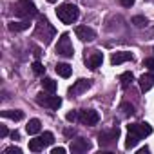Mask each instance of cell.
Masks as SVG:
<instances>
[{
    "mask_svg": "<svg viewBox=\"0 0 154 154\" xmlns=\"http://www.w3.org/2000/svg\"><path fill=\"white\" fill-rule=\"evenodd\" d=\"M4 152H6V154H22V149H20V147H15V145H13V147H8V149H6Z\"/></svg>",
    "mask_w": 154,
    "mask_h": 154,
    "instance_id": "29",
    "label": "cell"
},
{
    "mask_svg": "<svg viewBox=\"0 0 154 154\" xmlns=\"http://www.w3.org/2000/svg\"><path fill=\"white\" fill-rule=\"evenodd\" d=\"M6 136H8V127L0 125V138H6Z\"/></svg>",
    "mask_w": 154,
    "mask_h": 154,
    "instance_id": "32",
    "label": "cell"
},
{
    "mask_svg": "<svg viewBox=\"0 0 154 154\" xmlns=\"http://www.w3.org/2000/svg\"><path fill=\"white\" fill-rule=\"evenodd\" d=\"M85 62H87V67H91V69H98V67L102 65V62H103V54H102V53H93Z\"/></svg>",
    "mask_w": 154,
    "mask_h": 154,
    "instance_id": "14",
    "label": "cell"
},
{
    "mask_svg": "<svg viewBox=\"0 0 154 154\" xmlns=\"http://www.w3.org/2000/svg\"><path fill=\"white\" fill-rule=\"evenodd\" d=\"M138 152H140V154H145V152H149V149H147V147H145V149H140V150H138Z\"/></svg>",
    "mask_w": 154,
    "mask_h": 154,
    "instance_id": "34",
    "label": "cell"
},
{
    "mask_svg": "<svg viewBox=\"0 0 154 154\" xmlns=\"http://www.w3.org/2000/svg\"><path fill=\"white\" fill-rule=\"evenodd\" d=\"M15 8H17V15H20V17L36 15V6L33 4V0H18Z\"/></svg>",
    "mask_w": 154,
    "mask_h": 154,
    "instance_id": "6",
    "label": "cell"
},
{
    "mask_svg": "<svg viewBox=\"0 0 154 154\" xmlns=\"http://www.w3.org/2000/svg\"><path fill=\"white\" fill-rule=\"evenodd\" d=\"M51 154H65V149L63 147H53Z\"/></svg>",
    "mask_w": 154,
    "mask_h": 154,
    "instance_id": "31",
    "label": "cell"
},
{
    "mask_svg": "<svg viewBox=\"0 0 154 154\" xmlns=\"http://www.w3.org/2000/svg\"><path fill=\"white\" fill-rule=\"evenodd\" d=\"M132 80H134V76H132V72H131V71H127V72H122V74H120V82H122V87H129Z\"/></svg>",
    "mask_w": 154,
    "mask_h": 154,
    "instance_id": "21",
    "label": "cell"
},
{
    "mask_svg": "<svg viewBox=\"0 0 154 154\" xmlns=\"http://www.w3.org/2000/svg\"><path fill=\"white\" fill-rule=\"evenodd\" d=\"M2 116H4V118H9V120L18 122V120H22V118H24V112H22V111H2Z\"/></svg>",
    "mask_w": 154,
    "mask_h": 154,
    "instance_id": "20",
    "label": "cell"
},
{
    "mask_svg": "<svg viewBox=\"0 0 154 154\" xmlns=\"http://www.w3.org/2000/svg\"><path fill=\"white\" fill-rule=\"evenodd\" d=\"M40 129H42V123H40V120H38V118L29 120V123H27V127H26L27 134H38V132H40Z\"/></svg>",
    "mask_w": 154,
    "mask_h": 154,
    "instance_id": "16",
    "label": "cell"
},
{
    "mask_svg": "<svg viewBox=\"0 0 154 154\" xmlns=\"http://www.w3.org/2000/svg\"><path fill=\"white\" fill-rule=\"evenodd\" d=\"M131 58H132L131 53H127V51H120V53H114V54H112L111 63H112V65H120V63H123V62H129Z\"/></svg>",
    "mask_w": 154,
    "mask_h": 154,
    "instance_id": "13",
    "label": "cell"
},
{
    "mask_svg": "<svg viewBox=\"0 0 154 154\" xmlns=\"http://www.w3.org/2000/svg\"><path fill=\"white\" fill-rule=\"evenodd\" d=\"M40 140L44 141V145H53V141H54V136H53V132H44V134L40 136Z\"/></svg>",
    "mask_w": 154,
    "mask_h": 154,
    "instance_id": "24",
    "label": "cell"
},
{
    "mask_svg": "<svg viewBox=\"0 0 154 154\" xmlns=\"http://www.w3.org/2000/svg\"><path fill=\"white\" fill-rule=\"evenodd\" d=\"M47 2H49V4H54V2H56V0H47Z\"/></svg>",
    "mask_w": 154,
    "mask_h": 154,
    "instance_id": "35",
    "label": "cell"
},
{
    "mask_svg": "<svg viewBox=\"0 0 154 154\" xmlns=\"http://www.w3.org/2000/svg\"><path fill=\"white\" fill-rule=\"evenodd\" d=\"M136 27H145L149 22H147V18L145 17H141V15H138V17H132V20H131Z\"/></svg>",
    "mask_w": 154,
    "mask_h": 154,
    "instance_id": "23",
    "label": "cell"
},
{
    "mask_svg": "<svg viewBox=\"0 0 154 154\" xmlns=\"http://www.w3.org/2000/svg\"><path fill=\"white\" fill-rule=\"evenodd\" d=\"M143 67H147L150 72H154V58H145L143 60Z\"/></svg>",
    "mask_w": 154,
    "mask_h": 154,
    "instance_id": "27",
    "label": "cell"
},
{
    "mask_svg": "<svg viewBox=\"0 0 154 154\" xmlns=\"http://www.w3.org/2000/svg\"><path fill=\"white\" fill-rule=\"evenodd\" d=\"M44 141L40 140V138H35V140H29V150L31 152H40V150H44Z\"/></svg>",
    "mask_w": 154,
    "mask_h": 154,
    "instance_id": "19",
    "label": "cell"
},
{
    "mask_svg": "<svg viewBox=\"0 0 154 154\" xmlns=\"http://www.w3.org/2000/svg\"><path fill=\"white\" fill-rule=\"evenodd\" d=\"M141 138L138 136V134H134V132H131L129 131V134H127V140H125V147L127 149H134L136 145H138V141H140Z\"/></svg>",
    "mask_w": 154,
    "mask_h": 154,
    "instance_id": "18",
    "label": "cell"
},
{
    "mask_svg": "<svg viewBox=\"0 0 154 154\" xmlns=\"http://www.w3.org/2000/svg\"><path fill=\"white\" fill-rule=\"evenodd\" d=\"M100 120V114L94 111V109H85V111H80V122L84 125H96Z\"/></svg>",
    "mask_w": 154,
    "mask_h": 154,
    "instance_id": "7",
    "label": "cell"
},
{
    "mask_svg": "<svg viewBox=\"0 0 154 154\" xmlns=\"http://www.w3.org/2000/svg\"><path fill=\"white\" fill-rule=\"evenodd\" d=\"M89 149H91V143L87 140H84V138H76V140L71 141V152H74V154L87 152Z\"/></svg>",
    "mask_w": 154,
    "mask_h": 154,
    "instance_id": "10",
    "label": "cell"
},
{
    "mask_svg": "<svg viewBox=\"0 0 154 154\" xmlns=\"http://www.w3.org/2000/svg\"><path fill=\"white\" fill-rule=\"evenodd\" d=\"M56 72L62 76V78H69L71 72H72V67H71L69 63H58V65H56Z\"/></svg>",
    "mask_w": 154,
    "mask_h": 154,
    "instance_id": "17",
    "label": "cell"
},
{
    "mask_svg": "<svg viewBox=\"0 0 154 154\" xmlns=\"http://www.w3.org/2000/svg\"><path fill=\"white\" fill-rule=\"evenodd\" d=\"M29 26H31V24H29V20H22V22H9V24H8L9 31H13V33H18V31H26Z\"/></svg>",
    "mask_w": 154,
    "mask_h": 154,
    "instance_id": "15",
    "label": "cell"
},
{
    "mask_svg": "<svg viewBox=\"0 0 154 154\" xmlns=\"http://www.w3.org/2000/svg\"><path fill=\"white\" fill-rule=\"evenodd\" d=\"M56 17L58 20H62L63 24H74L80 17V11L74 4H62L58 9H56Z\"/></svg>",
    "mask_w": 154,
    "mask_h": 154,
    "instance_id": "1",
    "label": "cell"
},
{
    "mask_svg": "<svg viewBox=\"0 0 154 154\" xmlns=\"http://www.w3.org/2000/svg\"><path fill=\"white\" fill-rule=\"evenodd\" d=\"M65 118H67V122H72V123H74V122L80 120V112H78V111H71V112H67Z\"/></svg>",
    "mask_w": 154,
    "mask_h": 154,
    "instance_id": "26",
    "label": "cell"
},
{
    "mask_svg": "<svg viewBox=\"0 0 154 154\" xmlns=\"http://www.w3.org/2000/svg\"><path fill=\"white\" fill-rule=\"evenodd\" d=\"M74 35H76V38H80L82 42H91V40L96 38L94 29H91V27H87V26H78V27L74 29Z\"/></svg>",
    "mask_w": 154,
    "mask_h": 154,
    "instance_id": "8",
    "label": "cell"
},
{
    "mask_svg": "<svg viewBox=\"0 0 154 154\" xmlns=\"http://www.w3.org/2000/svg\"><path fill=\"white\" fill-rule=\"evenodd\" d=\"M118 136H120V129H118V125H114L111 131H103V132L98 134V143H100V147L112 145L118 140Z\"/></svg>",
    "mask_w": 154,
    "mask_h": 154,
    "instance_id": "5",
    "label": "cell"
},
{
    "mask_svg": "<svg viewBox=\"0 0 154 154\" xmlns=\"http://www.w3.org/2000/svg\"><path fill=\"white\" fill-rule=\"evenodd\" d=\"M134 2H136V0H120V4L123 8H131V6H134Z\"/></svg>",
    "mask_w": 154,
    "mask_h": 154,
    "instance_id": "30",
    "label": "cell"
},
{
    "mask_svg": "<svg viewBox=\"0 0 154 154\" xmlns=\"http://www.w3.org/2000/svg\"><path fill=\"white\" fill-rule=\"evenodd\" d=\"M140 87H141V91H143V93L154 87V72L140 76Z\"/></svg>",
    "mask_w": 154,
    "mask_h": 154,
    "instance_id": "12",
    "label": "cell"
},
{
    "mask_svg": "<svg viewBox=\"0 0 154 154\" xmlns=\"http://www.w3.org/2000/svg\"><path fill=\"white\" fill-rule=\"evenodd\" d=\"M54 35H56V31H54V27L49 24V20L44 18V17H40V20H38V24H36V36H42L44 44H51V40L54 38Z\"/></svg>",
    "mask_w": 154,
    "mask_h": 154,
    "instance_id": "2",
    "label": "cell"
},
{
    "mask_svg": "<svg viewBox=\"0 0 154 154\" xmlns=\"http://www.w3.org/2000/svg\"><path fill=\"white\" fill-rule=\"evenodd\" d=\"M11 138H13V140H18V138H20V134L15 131V132H11Z\"/></svg>",
    "mask_w": 154,
    "mask_h": 154,
    "instance_id": "33",
    "label": "cell"
},
{
    "mask_svg": "<svg viewBox=\"0 0 154 154\" xmlns=\"http://www.w3.org/2000/svg\"><path fill=\"white\" fill-rule=\"evenodd\" d=\"M36 102H38L40 105H45V107L53 109V111H56V109L62 105V98H60V96H54L53 93H49V94L40 93V94L36 96Z\"/></svg>",
    "mask_w": 154,
    "mask_h": 154,
    "instance_id": "4",
    "label": "cell"
},
{
    "mask_svg": "<svg viewBox=\"0 0 154 154\" xmlns=\"http://www.w3.org/2000/svg\"><path fill=\"white\" fill-rule=\"evenodd\" d=\"M127 129H129L131 132L138 134L140 138H145V136L152 134V127H150L149 123H131V125H127Z\"/></svg>",
    "mask_w": 154,
    "mask_h": 154,
    "instance_id": "9",
    "label": "cell"
},
{
    "mask_svg": "<svg viewBox=\"0 0 154 154\" xmlns=\"http://www.w3.org/2000/svg\"><path fill=\"white\" fill-rule=\"evenodd\" d=\"M56 53L60 56H65V58H71L72 56V44H71V38H69V33H62L60 38H58V44H56Z\"/></svg>",
    "mask_w": 154,
    "mask_h": 154,
    "instance_id": "3",
    "label": "cell"
},
{
    "mask_svg": "<svg viewBox=\"0 0 154 154\" xmlns=\"http://www.w3.org/2000/svg\"><path fill=\"white\" fill-rule=\"evenodd\" d=\"M33 71H35L36 74H44V71H45V67H44V65H42L40 62H35V63H33Z\"/></svg>",
    "mask_w": 154,
    "mask_h": 154,
    "instance_id": "28",
    "label": "cell"
},
{
    "mask_svg": "<svg viewBox=\"0 0 154 154\" xmlns=\"http://www.w3.org/2000/svg\"><path fill=\"white\" fill-rule=\"evenodd\" d=\"M120 111H122L125 116H129V114H132V112H134V107H132L131 103H122V105H120Z\"/></svg>",
    "mask_w": 154,
    "mask_h": 154,
    "instance_id": "25",
    "label": "cell"
},
{
    "mask_svg": "<svg viewBox=\"0 0 154 154\" xmlns=\"http://www.w3.org/2000/svg\"><path fill=\"white\" fill-rule=\"evenodd\" d=\"M89 87H91V82L85 80V78H80L78 82H74L72 87H69V94H71V96H78V94L85 93Z\"/></svg>",
    "mask_w": 154,
    "mask_h": 154,
    "instance_id": "11",
    "label": "cell"
},
{
    "mask_svg": "<svg viewBox=\"0 0 154 154\" xmlns=\"http://www.w3.org/2000/svg\"><path fill=\"white\" fill-rule=\"evenodd\" d=\"M42 87H44V91H45V93H54V91H56V82H54V80H51V78H44Z\"/></svg>",
    "mask_w": 154,
    "mask_h": 154,
    "instance_id": "22",
    "label": "cell"
}]
</instances>
